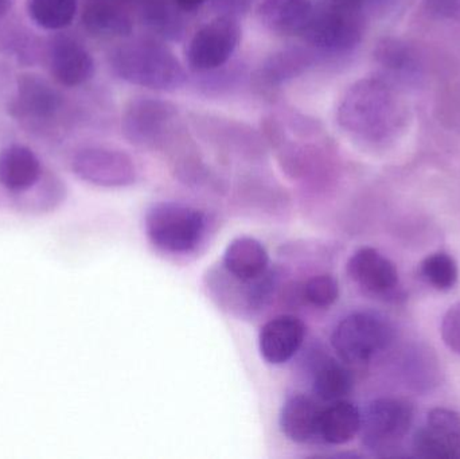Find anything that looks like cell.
Wrapping results in <instances>:
<instances>
[{
  "instance_id": "25",
  "label": "cell",
  "mask_w": 460,
  "mask_h": 459,
  "mask_svg": "<svg viewBox=\"0 0 460 459\" xmlns=\"http://www.w3.org/2000/svg\"><path fill=\"white\" fill-rule=\"evenodd\" d=\"M78 0H29L27 11L35 24L45 30L69 27L77 13Z\"/></svg>"
},
{
  "instance_id": "27",
  "label": "cell",
  "mask_w": 460,
  "mask_h": 459,
  "mask_svg": "<svg viewBox=\"0 0 460 459\" xmlns=\"http://www.w3.org/2000/svg\"><path fill=\"white\" fill-rule=\"evenodd\" d=\"M438 361L429 350L415 349L407 353L404 358V375L410 385L416 390H431L437 385Z\"/></svg>"
},
{
  "instance_id": "13",
  "label": "cell",
  "mask_w": 460,
  "mask_h": 459,
  "mask_svg": "<svg viewBox=\"0 0 460 459\" xmlns=\"http://www.w3.org/2000/svg\"><path fill=\"white\" fill-rule=\"evenodd\" d=\"M61 108V94L49 81L37 75H19L16 94L10 104L13 118L42 123L56 118Z\"/></svg>"
},
{
  "instance_id": "1",
  "label": "cell",
  "mask_w": 460,
  "mask_h": 459,
  "mask_svg": "<svg viewBox=\"0 0 460 459\" xmlns=\"http://www.w3.org/2000/svg\"><path fill=\"white\" fill-rule=\"evenodd\" d=\"M337 123L357 142L385 146L404 134L410 107L388 78L364 77L351 84L341 97Z\"/></svg>"
},
{
  "instance_id": "19",
  "label": "cell",
  "mask_w": 460,
  "mask_h": 459,
  "mask_svg": "<svg viewBox=\"0 0 460 459\" xmlns=\"http://www.w3.org/2000/svg\"><path fill=\"white\" fill-rule=\"evenodd\" d=\"M88 34L102 40H124L134 31V19L115 2H91L81 16Z\"/></svg>"
},
{
  "instance_id": "24",
  "label": "cell",
  "mask_w": 460,
  "mask_h": 459,
  "mask_svg": "<svg viewBox=\"0 0 460 459\" xmlns=\"http://www.w3.org/2000/svg\"><path fill=\"white\" fill-rule=\"evenodd\" d=\"M351 372L334 358H326L316 366L314 374L313 391L324 402L343 401L353 390Z\"/></svg>"
},
{
  "instance_id": "31",
  "label": "cell",
  "mask_w": 460,
  "mask_h": 459,
  "mask_svg": "<svg viewBox=\"0 0 460 459\" xmlns=\"http://www.w3.org/2000/svg\"><path fill=\"white\" fill-rule=\"evenodd\" d=\"M207 2L208 0H172V3H174L181 11H185V13L197 10V8L201 7V5L205 4Z\"/></svg>"
},
{
  "instance_id": "5",
  "label": "cell",
  "mask_w": 460,
  "mask_h": 459,
  "mask_svg": "<svg viewBox=\"0 0 460 459\" xmlns=\"http://www.w3.org/2000/svg\"><path fill=\"white\" fill-rule=\"evenodd\" d=\"M394 329L377 313L358 312L343 318L332 334V345L345 364L369 363L394 342Z\"/></svg>"
},
{
  "instance_id": "16",
  "label": "cell",
  "mask_w": 460,
  "mask_h": 459,
  "mask_svg": "<svg viewBox=\"0 0 460 459\" xmlns=\"http://www.w3.org/2000/svg\"><path fill=\"white\" fill-rule=\"evenodd\" d=\"M316 59L318 53L308 46L281 49L262 61L257 77L265 88L278 89L308 72L316 64Z\"/></svg>"
},
{
  "instance_id": "26",
  "label": "cell",
  "mask_w": 460,
  "mask_h": 459,
  "mask_svg": "<svg viewBox=\"0 0 460 459\" xmlns=\"http://www.w3.org/2000/svg\"><path fill=\"white\" fill-rule=\"evenodd\" d=\"M421 279L435 290H453L459 279L458 263L447 252H435L421 260L419 266Z\"/></svg>"
},
{
  "instance_id": "22",
  "label": "cell",
  "mask_w": 460,
  "mask_h": 459,
  "mask_svg": "<svg viewBox=\"0 0 460 459\" xmlns=\"http://www.w3.org/2000/svg\"><path fill=\"white\" fill-rule=\"evenodd\" d=\"M361 428V411L350 402H332L322 410L319 438L329 445H346L353 441Z\"/></svg>"
},
{
  "instance_id": "20",
  "label": "cell",
  "mask_w": 460,
  "mask_h": 459,
  "mask_svg": "<svg viewBox=\"0 0 460 459\" xmlns=\"http://www.w3.org/2000/svg\"><path fill=\"white\" fill-rule=\"evenodd\" d=\"M270 255L267 248L253 237L232 240L224 253V267L232 278L243 282L259 279L267 274Z\"/></svg>"
},
{
  "instance_id": "9",
  "label": "cell",
  "mask_w": 460,
  "mask_h": 459,
  "mask_svg": "<svg viewBox=\"0 0 460 459\" xmlns=\"http://www.w3.org/2000/svg\"><path fill=\"white\" fill-rule=\"evenodd\" d=\"M72 169L78 178L100 188H127L137 181L131 156L116 148H83L73 156Z\"/></svg>"
},
{
  "instance_id": "14",
  "label": "cell",
  "mask_w": 460,
  "mask_h": 459,
  "mask_svg": "<svg viewBox=\"0 0 460 459\" xmlns=\"http://www.w3.org/2000/svg\"><path fill=\"white\" fill-rule=\"evenodd\" d=\"M305 337V326L299 318L279 315L260 331V355L268 364L281 366L299 352Z\"/></svg>"
},
{
  "instance_id": "30",
  "label": "cell",
  "mask_w": 460,
  "mask_h": 459,
  "mask_svg": "<svg viewBox=\"0 0 460 459\" xmlns=\"http://www.w3.org/2000/svg\"><path fill=\"white\" fill-rule=\"evenodd\" d=\"M426 4L439 18H456L460 13V0H426Z\"/></svg>"
},
{
  "instance_id": "33",
  "label": "cell",
  "mask_w": 460,
  "mask_h": 459,
  "mask_svg": "<svg viewBox=\"0 0 460 459\" xmlns=\"http://www.w3.org/2000/svg\"><path fill=\"white\" fill-rule=\"evenodd\" d=\"M89 2H123V0H89Z\"/></svg>"
},
{
  "instance_id": "32",
  "label": "cell",
  "mask_w": 460,
  "mask_h": 459,
  "mask_svg": "<svg viewBox=\"0 0 460 459\" xmlns=\"http://www.w3.org/2000/svg\"><path fill=\"white\" fill-rule=\"evenodd\" d=\"M11 8V0H0V19L7 15L8 10Z\"/></svg>"
},
{
  "instance_id": "4",
  "label": "cell",
  "mask_w": 460,
  "mask_h": 459,
  "mask_svg": "<svg viewBox=\"0 0 460 459\" xmlns=\"http://www.w3.org/2000/svg\"><path fill=\"white\" fill-rule=\"evenodd\" d=\"M145 229L156 248L183 255L196 250L204 239L207 216L183 202H156L146 213Z\"/></svg>"
},
{
  "instance_id": "2",
  "label": "cell",
  "mask_w": 460,
  "mask_h": 459,
  "mask_svg": "<svg viewBox=\"0 0 460 459\" xmlns=\"http://www.w3.org/2000/svg\"><path fill=\"white\" fill-rule=\"evenodd\" d=\"M111 72L124 83L151 91L174 92L185 84V67L174 51L156 40H127L108 54Z\"/></svg>"
},
{
  "instance_id": "15",
  "label": "cell",
  "mask_w": 460,
  "mask_h": 459,
  "mask_svg": "<svg viewBox=\"0 0 460 459\" xmlns=\"http://www.w3.org/2000/svg\"><path fill=\"white\" fill-rule=\"evenodd\" d=\"M315 0H261L260 23L279 37H300L315 10Z\"/></svg>"
},
{
  "instance_id": "7",
  "label": "cell",
  "mask_w": 460,
  "mask_h": 459,
  "mask_svg": "<svg viewBox=\"0 0 460 459\" xmlns=\"http://www.w3.org/2000/svg\"><path fill=\"white\" fill-rule=\"evenodd\" d=\"M413 406L404 399L380 398L361 411L362 444L369 452L388 455L400 446L413 423Z\"/></svg>"
},
{
  "instance_id": "29",
  "label": "cell",
  "mask_w": 460,
  "mask_h": 459,
  "mask_svg": "<svg viewBox=\"0 0 460 459\" xmlns=\"http://www.w3.org/2000/svg\"><path fill=\"white\" fill-rule=\"evenodd\" d=\"M440 334L446 347L460 356V301L448 307L443 315Z\"/></svg>"
},
{
  "instance_id": "28",
  "label": "cell",
  "mask_w": 460,
  "mask_h": 459,
  "mask_svg": "<svg viewBox=\"0 0 460 459\" xmlns=\"http://www.w3.org/2000/svg\"><path fill=\"white\" fill-rule=\"evenodd\" d=\"M303 296L314 306L326 309L340 298V283L332 275H316L303 286Z\"/></svg>"
},
{
  "instance_id": "8",
  "label": "cell",
  "mask_w": 460,
  "mask_h": 459,
  "mask_svg": "<svg viewBox=\"0 0 460 459\" xmlns=\"http://www.w3.org/2000/svg\"><path fill=\"white\" fill-rule=\"evenodd\" d=\"M241 40V26L229 13L216 16L205 23L189 42L186 61L196 73L220 69L232 58Z\"/></svg>"
},
{
  "instance_id": "12",
  "label": "cell",
  "mask_w": 460,
  "mask_h": 459,
  "mask_svg": "<svg viewBox=\"0 0 460 459\" xmlns=\"http://www.w3.org/2000/svg\"><path fill=\"white\" fill-rule=\"evenodd\" d=\"M48 65L57 83L67 88L88 83L94 75V59L75 38L58 35L48 49Z\"/></svg>"
},
{
  "instance_id": "21",
  "label": "cell",
  "mask_w": 460,
  "mask_h": 459,
  "mask_svg": "<svg viewBox=\"0 0 460 459\" xmlns=\"http://www.w3.org/2000/svg\"><path fill=\"white\" fill-rule=\"evenodd\" d=\"M376 62L385 70L388 80L411 81L421 75V62L418 51L402 40L394 37L381 38L373 51Z\"/></svg>"
},
{
  "instance_id": "23",
  "label": "cell",
  "mask_w": 460,
  "mask_h": 459,
  "mask_svg": "<svg viewBox=\"0 0 460 459\" xmlns=\"http://www.w3.org/2000/svg\"><path fill=\"white\" fill-rule=\"evenodd\" d=\"M143 26L159 38L178 40L183 32L181 10L172 0H134Z\"/></svg>"
},
{
  "instance_id": "11",
  "label": "cell",
  "mask_w": 460,
  "mask_h": 459,
  "mask_svg": "<svg viewBox=\"0 0 460 459\" xmlns=\"http://www.w3.org/2000/svg\"><path fill=\"white\" fill-rule=\"evenodd\" d=\"M348 274L369 296L389 299L399 293L400 275L396 264L376 248L357 250L349 259Z\"/></svg>"
},
{
  "instance_id": "3",
  "label": "cell",
  "mask_w": 460,
  "mask_h": 459,
  "mask_svg": "<svg viewBox=\"0 0 460 459\" xmlns=\"http://www.w3.org/2000/svg\"><path fill=\"white\" fill-rule=\"evenodd\" d=\"M364 34V7L329 0L315 5L300 37L318 54L342 57L358 48Z\"/></svg>"
},
{
  "instance_id": "10",
  "label": "cell",
  "mask_w": 460,
  "mask_h": 459,
  "mask_svg": "<svg viewBox=\"0 0 460 459\" xmlns=\"http://www.w3.org/2000/svg\"><path fill=\"white\" fill-rule=\"evenodd\" d=\"M413 457L421 459H460V414L437 407L412 438Z\"/></svg>"
},
{
  "instance_id": "18",
  "label": "cell",
  "mask_w": 460,
  "mask_h": 459,
  "mask_svg": "<svg viewBox=\"0 0 460 459\" xmlns=\"http://www.w3.org/2000/svg\"><path fill=\"white\" fill-rule=\"evenodd\" d=\"M42 175L40 159L30 148L8 146L0 151V185L13 193H23L40 182Z\"/></svg>"
},
{
  "instance_id": "17",
  "label": "cell",
  "mask_w": 460,
  "mask_h": 459,
  "mask_svg": "<svg viewBox=\"0 0 460 459\" xmlns=\"http://www.w3.org/2000/svg\"><path fill=\"white\" fill-rule=\"evenodd\" d=\"M322 410L310 396H291L281 407L279 417L281 433L295 444H307L319 438Z\"/></svg>"
},
{
  "instance_id": "6",
  "label": "cell",
  "mask_w": 460,
  "mask_h": 459,
  "mask_svg": "<svg viewBox=\"0 0 460 459\" xmlns=\"http://www.w3.org/2000/svg\"><path fill=\"white\" fill-rule=\"evenodd\" d=\"M180 110L175 104L159 97H135L121 116V132L131 145L159 148L177 131Z\"/></svg>"
}]
</instances>
